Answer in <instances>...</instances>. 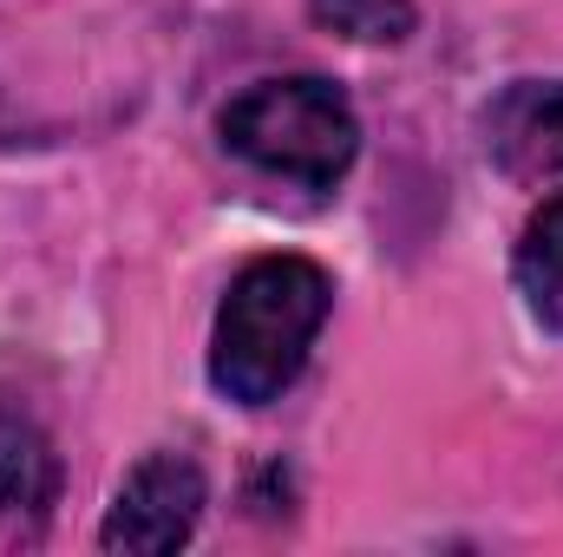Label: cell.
<instances>
[{
    "mask_svg": "<svg viewBox=\"0 0 563 557\" xmlns=\"http://www.w3.org/2000/svg\"><path fill=\"white\" fill-rule=\"evenodd\" d=\"M334 282L308 256H256L230 282L217 328H210V387L236 407H269L282 401L301 368L314 335L328 328Z\"/></svg>",
    "mask_w": 563,
    "mask_h": 557,
    "instance_id": "6da1fadb",
    "label": "cell"
},
{
    "mask_svg": "<svg viewBox=\"0 0 563 557\" xmlns=\"http://www.w3.org/2000/svg\"><path fill=\"white\" fill-rule=\"evenodd\" d=\"M217 139L263 177H282L295 190H334L361 157V119L334 79L288 73L243 86L217 112Z\"/></svg>",
    "mask_w": 563,
    "mask_h": 557,
    "instance_id": "7a4b0ae2",
    "label": "cell"
},
{
    "mask_svg": "<svg viewBox=\"0 0 563 557\" xmlns=\"http://www.w3.org/2000/svg\"><path fill=\"white\" fill-rule=\"evenodd\" d=\"M203 505H210V479L190 452H151L125 472L106 525H99V545L106 551H132V557H164L184 551L203 525Z\"/></svg>",
    "mask_w": 563,
    "mask_h": 557,
    "instance_id": "3957f363",
    "label": "cell"
},
{
    "mask_svg": "<svg viewBox=\"0 0 563 557\" xmlns=\"http://www.w3.org/2000/svg\"><path fill=\"white\" fill-rule=\"evenodd\" d=\"M485 157L518 184L563 177V79H518L485 112Z\"/></svg>",
    "mask_w": 563,
    "mask_h": 557,
    "instance_id": "277c9868",
    "label": "cell"
},
{
    "mask_svg": "<svg viewBox=\"0 0 563 557\" xmlns=\"http://www.w3.org/2000/svg\"><path fill=\"white\" fill-rule=\"evenodd\" d=\"M59 499V452L40 414L13 394H0V512L7 518H46Z\"/></svg>",
    "mask_w": 563,
    "mask_h": 557,
    "instance_id": "5b68a950",
    "label": "cell"
},
{
    "mask_svg": "<svg viewBox=\"0 0 563 557\" xmlns=\"http://www.w3.org/2000/svg\"><path fill=\"white\" fill-rule=\"evenodd\" d=\"M511 276H518V295H525V308L563 335V190L558 197H544L531 217H525V230H518V256H511Z\"/></svg>",
    "mask_w": 563,
    "mask_h": 557,
    "instance_id": "8992f818",
    "label": "cell"
},
{
    "mask_svg": "<svg viewBox=\"0 0 563 557\" xmlns=\"http://www.w3.org/2000/svg\"><path fill=\"white\" fill-rule=\"evenodd\" d=\"M308 13L328 33L354 40V46H400L420 26V7L413 0H308Z\"/></svg>",
    "mask_w": 563,
    "mask_h": 557,
    "instance_id": "52a82bcc",
    "label": "cell"
}]
</instances>
